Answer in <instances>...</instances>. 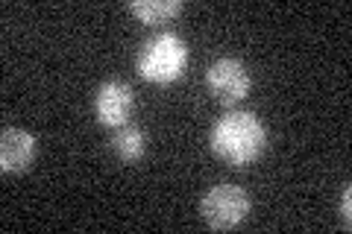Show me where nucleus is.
<instances>
[{
  "instance_id": "3",
  "label": "nucleus",
  "mask_w": 352,
  "mask_h": 234,
  "mask_svg": "<svg viewBox=\"0 0 352 234\" xmlns=\"http://www.w3.org/2000/svg\"><path fill=\"white\" fill-rule=\"evenodd\" d=\"M252 199L244 187L238 185H214L208 187L206 196L200 199V217L206 220L208 229L214 231H232L250 217Z\"/></svg>"
},
{
  "instance_id": "9",
  "label": "nucleus",
  "mask_w": 352,
  "mask_h": 234,
  "mask_svg": "<svg viewBox=\"0 0 352 234\" xmlns=\"http://www.w3.org/2000/svg\"><path fill=\"white\" fill-rule=\"evenodd\" d=\"M338 214H340V226H344V231H349L352 229V185H344V196H340Z\"/></svg>"
},
{
  "instance_id": "4",
  "label": "nucleus",
  "mask_w": 352,
  "mask_h": 234,
  "mask_svg": "<svg viewBox=\"0 0 352 234\" xmlns=\"http://www.w3.org/2000/svg\"><path fill=\"white\" fill-rule=\"evenodd\" d=\"M206 88L217 103L235 106L250 94L252 76L241 59H235V56H220V59H214L206 68Z\"/></svg>"
},
{
  "instance_id": "7",
  "label": "nucleus",
  "mask_w": 352,
  "mask_h": 234,
  "mask_svg": "<svg viewBox=\"0 0 352 234\" xmlns=\"http://www.w3.org/2000/svg\"><path fill=\"white\" fill-rule=\"evenodd\" d=\"M129 15L147 27H162L182 15V0H132Z\"/></svg>"
},
{
  "instance_id": "2",
  "label": "nucleus",
  "mask_w": 352,
  "mask_h": 234,
  "mask_svg": "<svg viewBox=\"0 0 352 234\" xmlns=\"http://www.w3.org/2000/svg\"><path fill=\"white\" fill-rule=\"evenodd\" d=\"M188 68V44L176 32H159L150 41H144V47L138 50L135 71L144 82L150 85H173L185 76Z\"/></svg>"
},
{
  "instance_id": "1",
  "label": "nucleus",
  "mask_w": 352,
  "mask_h": 234,
  "mask_svg": "<svg viewBox=\"0 0 352 234\" xmlns=\"http://www.w3.org/2000/svg\"><path fill=\"white\" fill-rule=\"evenodd\" d=\"M212 152L229 167H250L267 150V129L252 111H229L208 132Z\"/></svg>"
},
{
  "instance_id": "6",
  "label": "nucleus",
  "mask_w": 352,
  "mask_h": 234,
  "mask_svg": "<svg viewBox=\"0 0 352 234\" xmlns=\"http://www.w3.org/2000/svg\"><path fill=\"white\" fill-rule=\"evenodd\" d=\"M36 155H38V138L30 135L27 129L6 126L0 132V170L6 176L24 173L36 161Z\"/></svg>"
},
{
  "instance_id": "5",
  "label": "nucleus",
  "mask_w": 352,
  "mask_h": 234,
  "mask_svg": "<svg viewBox=\"0 0 352 234\" xmlns=\"http://www.w3.org/2000/svg\"><path fill=\"white\" fill-rule=\"evenodd\" d=\"M132 108H135V91L124 80H106L94 94V115L100 126L120 129L129 124Z\"/></svg>"
},
{
  "instance_id": "8",
  "label": "nucleus",
  "mask_w": 352,
  "mask_h": 234,
  "mask_svg": "<svg viewBox=\"0 0 352 234\" xmlns=\"http://www.w3.org/2000/svg\"><path fill=\"white\" fill-rule=\"evenodd\" d=\"M112 150H115V155H118V159L124 161V164H135V161L144 159V152H147V138H144V132H141L138 126L126 124V126H120V129L115 132Z\"/></svg>"
}]
</instances>
